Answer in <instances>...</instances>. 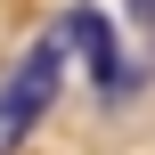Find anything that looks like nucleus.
Returning <instances> with one entry per match:
<instances>
[{
    "label": "nucleus",
    "mask_w": 155,
    "mask_h": 155,
    "mask_svg": "<svg viewBox=\"0 0 155 155\" xmlns=\"http://www.w3.org/2000/svg\"><path fill=\"white\" fill-rule=\"evenodd\" d=\"M57 82H65V33H41L16 57V74L0 82V155H16L41 131V114L57 106Z\"/></svg>",
    "instance_id": "nucleus-1"
},
{
    "label": "nucleus",
    "mask_w": 155,
    "mask_h": 155,
    "mask_svg": "<svg viewBox=\"0 0 155 155\" xmlns=\"http://www.w3.org/2000/svg\"><path fill=\"white\" fill-rule=\"evenodd\" d=\"M57 33H65V49H82V57H90V82H98L106 98H123V90H131V65H123V41H114V25H106L98 8H74V16L57 25Z\"/></svg>",
    "instance_id": "nucleus-2"
},
{
    "label": "nucleus",
    "mask_w": 155,
    "mask_h": 155,
    "mask_svg": "<svg viewBox=\"0 0 155 155\" xmlns=\"http://www.w3.org/2000/svg\"><path fill=\"white\" fill-rule=\"evenodd\" d=\"M123 8H131V25H139V33L155 41V0H123Z\"/></svg>",
    "instance_id": "nucleus-3"
}]
</instances>
